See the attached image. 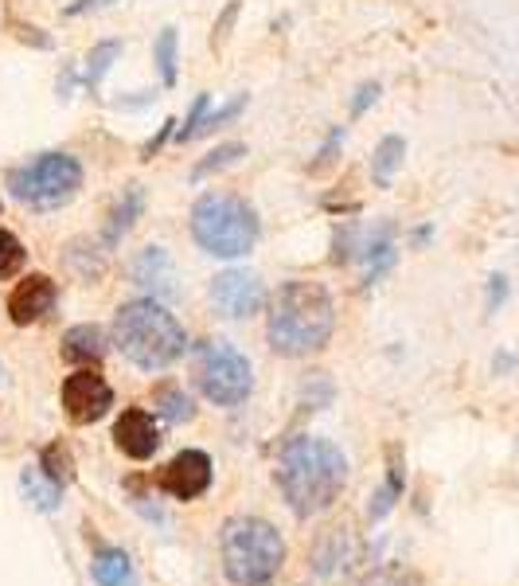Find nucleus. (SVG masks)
<instances>
[{
	"label": "nucleus",
	"mask_w": 519,
	"mask_h": 586,
	"mask_svg": "<svg viewBox=\"0 0 519 586\" xmlns=\"http://www.w3.org/2000/svg\"><path fill=\"white\" fill-rule=\"evenodd\" d=\"M344 481H348V462H344L340 446H333L328 438L301 434V438L285 442L282 457H277V488L301 521L333 508L344 493Z\"/></svg>",
	"instance_id": "obj_1"
},
{
	"label": "nucleus",
	"mask_w": 519,
	"mask_h": 586,
	"mask_svg": "<svg viewBox=\"0 0 519 586\" xmlns=\"http://www.w3.org/2000/svg\"><path fill=\"white\" fill-rule=\"evenodd\" d=\"M336 302L320 282H285L269 305V348L277 356H308L333 341Z\"/></svg>",
	"instance_id": "obj_2"
},
{
	"label": "nucleus",
	"mask_w": 519,
	"mask_h": 586,
	"mask_svg": "<svg viewBox=\"0 0 519 586\" xmlns=\"http://www.w3.org/2000/svg\"><path fill=\"white\" fill-rule=\"evenodd\" d=\"M114 344L141 372H164V367H172L184 356L187 336L176 313L164 310L156 297H138V302H125L118 310Z\"/></svg>",
	"instance_id": "obj_3"
},
{
	"label": "nucleus",
	"mask_w": 519,
	"mask_h": 586,
	"mask_svg": "<svg viewBox=\"0 0 519 586\" xmlns=\"http://www.w3.org/2000/svg\"><path fill=\"white\" fill-rule=\"evenodd\" d=\"M220 559L235 586H269L285 563V539L262 516H231L220 528Z\"/></svg>",
	"instance_id": "obj_4"
},
{
	"label": "nucleus",
	"mask_w": 519,
	"mask_h": 586,
	"mask_svg": "<svg viewBox=\"0 0 519 586\" xmlns=\"http://www.w3.org/2000/svg\"><path fill=\"white\" fill-rule=\"evenodd\" d=\"M192 239L215 259H243L258 243V215L238 195L207 192L192 208Z\"/></svg>",
	"instance_id": "obj_5"
},
{
	"label": "nucleus",
	"mask_w": 519,
	"mask_h": 586,
	"mask_svg": "<svg viewBox=\"0 0 519 586\" xmlns=\"http://www.w3.org/2000/svg\"><path fill=\"white\" fill-rule=\"evenodd\" d=\"M9 188L20 204L35 212H55L82 188V164L71 153H40L35 161L9 172Z\"/></svg>",
	"instance_id": "obj_6"
},
{
	"label": "nucleus",
	"mask_w": 519,
	"mask_h": 586,
	"mask_svg": "<svg viewBox=\"0 0 519 586\" xmlns=\"http://www.w3.org/2000/svg\"><path fill=\"white\" fill-rule=\"evenodd\" d=\"M195 387L203 391V400H212L215 407H238L251 400L254 391V372L251 360L227 341H207L195 348L192 360Z\"/></svg>",
	"instance_id": "obj_7"
},
{
	"label": "nucleus",
	"mask_w": 519,
	"mask_h": 586,
	"mask_svg": "<svg viewBox=\"0 0 519 586\" xmlns=\"http://www.w3.org/2000/svg\"><path fill=\"white\" fill-rule=\"evenodd\" d=\"M110 407H114V391L98 372L82 367V372L63 380V411L74 426H90L98 418H106Z\"/></svg>",
	"instance_id": "obj_8"
},
{
	"label": "nucleus",
	"mask_w": 519,
	"mask_h": 586,
	"mask_svg": "<svg viewBox=\"0 0 519 586\" xmlns=\"http://www.w3.org/2000/svg\"><path fill=\"white\" fill-rule=\"evenodd\" d=\"M212 302L223 317H235V321L254 317L266 305V285L251 270H223L212 282Z\"/></svg>",
	"instance_id": "obj_9"
},
{
	"label": "nucleus",
	"mask_w": 519,
	"mask_h": 586,
	"mask_svg": "<svg viewBox=\"0 0 519 586\" xmlns=\"http://www.w3.org/2000/svg\"><path fill=\"white\" fill-rule=\"evenodd\" d=\"M156 485L176 501L203 497L207 485H212V457L203 454V449H184V454H176L161 473H156Z\"/></svg>",
	"instance_id": "obj_10"
},
{
	"label": "nucleus",
	"mask_w": 519,
	"mask_h": 586,
	"mask_svg": "<svg viewBox=\"0 0 519 586\" xmlns=\"http://www.w3.org/2000/svg\"><path fill=\"white\" fill-rule=\"evenodd\" d=\"M130 277H133V285H141L149 297H156V302H172V297L180 293L176 262L169 259V251H164V246H145V251L133 259Z\"/></svg>",
	"instance_id": "obj_11"
},
{
	"label": "nucleus",
	"mask_w": 519,
	"mask_h": 586,
	"mask_svg": "<svg viewBox=\"0 0 519 586\" xmlns=\"http://www.w3.org/2000/svg\"><path fill=\"white\" fill-rule=\"evenodd\" d=\"M359 547L356 539H352V528H325L317 536V544H313V570H317L325 583H336V578H344L352 570V563H356Z\"/></svg>",
	"instance_id": "obj_12"
},
{
	"label": "nucleus",
	"mask_w": 519,
	"mask_h": 586,
	"mask_svg": "<svg viewBox=\"0 0 519 586\" xmlns=\"http://www.w3.org/2000/svg\"><path fill=\"white\" fill-rule=\"evenodd\" d=\"M55 297H59V290L48 274H28L9 297L12 325H35V321H43L55 310Z\"/></svg>",
	"instance_id": "obj_13"
},
{
	"label": "nucleus",
	"mask_w": 519,
	"mask_h": 586,
	"mask_svg": "<svg viewBox=\"0 0 519 586\" xmlns=\"http://www.w3.org/2000/svg\"><path fill=\"white\" fill-rule=\"evenodd\" d=\"M114 446L122 449L125 457H133V462L153 457L156 446H161V431H156L153 415L141 407L122 411V418L114 423Z\"/></svg>",
	"instance_id": "obj_14"
},
{
	"label": "nucleus",
	"mask_w": 519,
	"mask_h": 586,
	"mask_svg": "<svg viewBox=\"0 0 519 586\" xmlns=\"http://www.w3.org/2000/svg\"><path fill=\"white\" fill-rule=\"evenodd\" d=\"M141 212H145V188L130 184L122 192V200L114 204V212H110L106 231H102V246H106V251H114V246L133 231V223L141 220Z\"/></svg>",
	"instance_id": "obj_15"
},
{
	"label": "nucleus",
	"mask_w": 519,
	"mask_h": 586,
	"mask_svg": "<svg viewBox=\"0 0 519 586\" xmlns=\"http://www.w3.org/2000/svg\"><path fill=\"white\" fill-rule=\"evenodd\" d=\"M359 259L367 262L364 282L375 285L390 266H395V228H390V223H379V228L367 231L364 243H359Z\"/></svg>",
	"instance_id": "obj_16"
},
{
	"label": "nucleus",
	"mask_w": 519,
	"mask_h": 586,
	"mask_svg": "<svg viewBox=\"0 0 519 586\" xmlns=\"http://www.w3.org/2000/svg\"><path fill=\"white\" fill-rule=\"evenodd\" d=\"M106 356V333L98 325H74L63 336V360L71 364H98Z\"/></svg>",
	"instance_id": "obj_17"
},
{
	"label": "nucleus",
	"mask_w": 519,
	"mask_h": 586,
	"mask_svg": "<svg viewBox=\"0 0 519 586\" xmlns=\"http://www.w3.org/2000/svg\"><path fill=\"white\" fill-rule=\"evenodd\" d=\"M90 575H94L98 586H133L130 555L118 552V547H102L90 563Z\"/></svg>",
	"instance_id": "obj_18"
},
{
	"label": "nucleus",
	"mask_w": 519,
	"mask_h": 586,
	"mask_svg": "<svg viewBox=\"0 0 519 586\" xmlns=\"http://www.w3.org/2000/svg\"><path fill=\"white\" fill-rule=\"evenodd\" d=\"M153 411L164 418V423H192L195 418V403L192 395H187L184 387H176V383H161V387L153 391Z\"/></svg>",
	"instance_id": "obj_19"
},
{
	"label": "nucleus",
	"mask_w": 519,
	"mask_h": 586,
	"mask_svg": "<svg viewBox=\"0 0 519 586\" xmlns=\"http://www.w3.org/2000/svg\"><path fill=\"white\" fill-rule=\"evenodd\" d=\"M403 481H406L403 457H398V446H390L387 449V481H383V488L375 493V505L367 508V516H372V521H383V516L395 508V501L403 497Z\"/></svg>",
	"instance_id": "obj_20"
},
{
	"label": "nucleus",
	"mask_w": 519,
	"mask_h": 586,
	"mask_svg": "<svg viewBox=\"0 0 519 586\" xmlns=\"http://www.w3.org/2000/svg\"><path fill=\"white\" fill-rule=\"evenodd\" d=\"M403 156H406V141L403 138H383L379 145H375V153H372V180L379 188H390V180H395V169L403 164Z\"/></svg>",
	"instance_id": "obj_21"
},
{
	"label": "nucleus",
	"mask_w": 519,
	"mask_h": 586,
	"mask_svg": "<svg viewBox=\"0 0 519 586\" xmlns=\"http://www.w3.org/2000/svg\"><path fill=\"white\" fill-rule=\"evenodd\" d=\"M176 28H161V36L153 40V63L161 71V82L164 87H176Z\"/></svg>",
	"instance_id": "obj_22"
},
{
	"label": "nucleus",
	"mask_w": 519,
	"mask_h": 586,
	"mask_svg": "<svg viewBox=\"0 0 519 586\" xmlns=\"http://www.w3.org/2000/svg\"><path fill=\"white\" fill-rule=\"evenodd\" d=\"M118 55H122V43H118V40H106V43H98V48H90L86 71H82V82H86V90H98V82L106 79V71L114 67Z\"/></svg>",
	"instance_id": "obj_23"
},
{
	"label": "nucleus",
	"mask_w": 519,
	"mask_h": 586,
	"mask_svg": "<svg viewBox=\"0 0 519 586\" xmlns=\"http://www.w3.org/2000/svg\"><path fill=\"white\" fill-rule=\"evenodd\" d=\"M20 485H24V493L32 497L35 508H43V513H55V508H59V485H55V481H43L40 469H24Z\"/></svg>",
	"instance_id": "obj_24"
},
{
	"label": "nucleus",
	"mask_w": 519,
	"mask_h": 586,
	"mask_svg": "<svg viewBox=\"0 0 519 586\" xmlns=\"http://www.w3.org/2000/svg\"><path fill=\"white\" fill-rule=\"evenodd\" d=\"M238 156H246V145H243V141H227V145H220L215 153H207L200 164H195V169H192V180H203V176H212V172L231 169V164H235Z\"/></svg>",
	"instance_id": "obj_25"
},
{
	"label": "nucleus",
	"mask_w": 519,
	"mask_h": 586,
	"mask_svg": "<svg viewBox=\"0 0 519 586\" xmlns=\"http://www.w3.org/2000/svg\"><path fill=\"white\" fill-rule=\"evenodd\" d=\"M40 469H43V477L55 481V485L63 488L67 481L74 477V462H71V454H67V446H48V449H43Z\"/></svg>",
	"instance_id": "obj_26"
},
{
	"label": "nucleus",
	"mask_w": 519,
	"mask_h": 586,
	"mask_svg": "<svg viewBox=\"0 0 519 586\" xmlns=\"http://www.w3.org/2000/svg\"><path fill=\"white\" fill-rule=\"evenodd\" d=\"M24 259H28L24 243H20L12 231H0V282L20 274V270H24Z\"/></svg>",
	"instance_id": "obj_27"
},
{
	"label": "nucleus",
	"mask_w": 519,
	"mask_h": 586,
	"mask_svg": "<svg viewBox=\"0 0 519 586\" xmlns=\"http://www.w3.org/2000/svg\"><path fill=\"white\" fill-rule=\"evenodd\" d=\"M359 243H364V231H359V223H344V228H336V235H333V262H336V266L359 259Z\"/></svg>",
	"instance_id": "obj_28"
},
{
	"label": "nucleus",
	"mask_w": 519,
	"mask_h": 586,
	"mask_svg": "<svg viewBox=\"0 0 519 586\" xmlns=\"http://www.w3.org/2000/svg\"><path fill=\"white\" fill-rule=\"evenodd\" d=\"M246 102H251V98H246V94H235V98H231V102H227V107L207 110V118H203V125H200V133H195V138H207V133H215V130H223V125H227V122H235V118L246 110Z\"/></svg>",
	"instance_id": "obj_29"
},
{
	"label": "nucleus",
	"mask_w": 519,
	"mask_h": 586,
	"mask_svg": "<svg viewBox=\"0 0 519 586\" xmlns=\"http://www.w3.org/2000/svg\"><path fill=\"white\" fill-rule=\"evenodd\" d=\"M359 586H418V575L406 570L403 563H387V567H375Z\"/></svg>",
	"instance_id": "obj_30"
},
{
	"label": "nucleus",
	"mask_w": 519,
	"mask_h": 586,
	"mask_svg": "<svg viewBox=\"0 0 519 586\" xmlns=\"http://www.w3.org/2000/svg\"><path fill=\"white\" fill-rule=\"evenodd\" d=\"M207 110H212V98H207V94H195V102H192V110H187L184 125L176 130V141H180V145H184V141H195V133H200V125H203V118H207Z\"/></svg>",
	"instance_id": "obj_31"
},
{
	"label": "nucleus",
	"mask_w": 519,
	"mask_h": 586,
	"mask_svg": "<svg viewBox=\"0 0 519 586\" xmlns=\"http://www.w3.org/2000/svg\"><path fill=\"white\" fill-rule=\"evenodd\" d=\"M340 149H344V125H336L333 133L325 138V145H320V153H317V161L308 164V172L317 176V172H325V169H333L336 161H340Z\"/></svg>",
	"instance_id": "obj_32"
},
{
	"label": "nucleus",
	"mask_w": 519,
	"mask_h": 586,
	"mask_svg": "<svg viewBox=\"0 0 519 586\" xmlns=\"http://www.w3.org/2000/svg\"><path fill=\"white\" fill-rule=\"evenodd\" d=\"M379 82H359V90H356V98H352V118H364L367 114V107H375L379 102Z\"/></svg>",
	"instance_id": "obj_33"
},
{
	"label": "nucleus",
	"mask_w": 519,
	"mask_h": 586,
	"mask_svg": "<svg viewBox=\"0 0 519 586\" xmlns=\"http://www.w3.org/2000/svg\"><path fill=\"white\" fill-rule=\"evenodd\" d=\"M238 9H243V4H238V0H231L227 9H223V17L215 20V32H212V48H220L223 40H227L231 36V28H235V20H238Z\"/></svg>",
	"instance_id": "obj_34"
},
{
	"label": "nucleus",
	"mask_w": 519,
	"mask_h": 586,
	"mask_svg": "<svg viewBox=\"0 0 519 586\" xmlns=\"http://www.w3.org/2000/svg\"><path fill=\"white\" fill-rule=\"evenodd\" d=\"M503 297H508V277H503V274H492V277H488V313L500 310Z\"/></svg>",
	"instance_id": "obj_35"
},
{
	"label": "nucleus",
	"mask_w": 519,
	"mask_h": 586,
	"mask_svg": "<svg viewBox=\"0 0 519 586\" xmlns=\"http://www.w3.org/2000/svg\"><path fill=\"white\" fill-rule=\"evenodd\" d=\"M169 138H176V122H172V118L161 125V133H156L153 141H145V149H141V156H145V161H153V156L161 153V145H164V141H169Z\"/></svg>",
	"instance_id": "obj_36"
},
{
	"label": "nucleus",
	"mask_w": 519,
	"mask_h": 586,
	"mask_svg": "<svg viewBox=\"0 0 519 586\" xmlns=\"http://www.w3.org/2000/svg\"><path fill=\"white\" fill-rule=\"evenodd\" d=\"M106 4H114V0H74V4H67V17H82V12L106 9Z\"/></svg>",
	"instance_id": "obj_37"
},
{
	"label": "nucleus",
	"mask_w": 519,
	"mask_h": 586,
	"mask_svg": "<svg viewBox=\"0 0 519 586\" xmlns=\"http://www.w3.org/2000/svg\"><path fill=\"white\" fill-rule=\"evenodd\" d=\"M20 40H32L35 43V48H51V40H48V36H40V28H20Z\"/></svg>",
	"instance_id": "obj_38"
},
{
	"label": "nucleus",
	"mask_w": 519,
	"mask_h": 586,
	"mask_svg": "<svg viewBox=\"0 0 519 586\" xmlns=\"http://www.w3.org/2000/svg\"><path fill=\"white\" fill-rule=\"evenodd\" d=\"M430 235H434L430 228H418V231H414V243H418V246H423V243H430Z\"/></svg>",
	"instance_id": "obj_39"
}]
</instances>
